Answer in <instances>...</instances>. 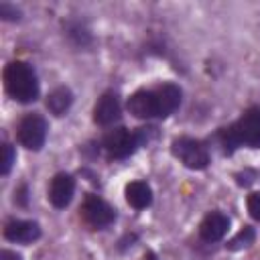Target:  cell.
I'll list each match as a JSON object with an SVG mask.
<instances>
[{
	"label": "cell",
	"mask_w": 260,
	"mask_h": 260,
	"mask_svg": "<svg viewBox=\"0 0 260 260\" xmlns=\"http://www.w3.org/2000/svg\"><path fill=\"white\" fill-rule=\"evenodd\" d=\"M158 136L156 126H140L134 130H128L124 126H116L102 138V148L112 160H124L132 156L138 148L148 146Z\"/></svg>",
	"instance_id": "6da1fadb"
},
{
	"label": "cell",
	"mask_w": 260,
	"mask_h": 260,
	"mask_svg": "<svg viewBox=\"0 0 260 260\" xmlns=\"http://www.w3.org/2000/svg\"><path fill=\"white\" fill-rule=\"evenodd\" d=\"M2 79H4V89L12 100H16L20 104H30V102L39 100L41 85H39L37 71L30 63L10 61L4 67Z\"/></svg>",
	"instance_id": "7a4b0ae2"
},
{
	"label": "cell",
	"mask_w": 260,
	"mask_h": 260,
	"mask_svg": "<svg viewBox=\"0 0 260 260\" xmlns=\"http://www.w3.org/2000/svg\"><path fill=\"white\" fill-rule=\"evenodd\" d=\"M217 140L221 146V152L225 156H232L238 148L248 146V148H260V128L250 124L248 120L240 118L234 124L221 128L217 132Z\"/></svg>",
	"instance_id": "3957f363"
},
{
	"label": "cell",
	"mask_w": 260,
	"mask_h": 260,
	"mask_svg": "<svg viewBox=\"0 0 260 260\" xmlns=\"http://www.w3.org/2000/svg\"><path fill=\"white\" fill-rule=\"evenodd\" d=\"M171 154L191 171H203L209 165V148L193 136H179L171 142Z\"/></svg>",
	"instance_id": "277c9868"
},
{
	"label": "cell",
	"mask_w": 260,
	"mask_h": 260,
	"mask_svg": "<svg viewBox=\"0 0 260 260\" xmlns=\"http://www.w3.org/2000/svg\"><path fill=\"white\" fill-rule=\"evenodd\" d=\"M47 130H49V124H47L45 116L39 112H30V114L22 116V120L18 122L16 138H18L20 146H24L26 150L39 152L45 146Z\"/></svg>",
	"instance_id": "5b68a950"
},
{
	"label": "cell",
	"mask_w": 260,
	"mask_h": 260,
	"mask_svg": "<svg viewBox=\"0 0 260 260\" xmlns=\"http://www.w3.org/2000/svg\"><path fill=\"white\" fill-rule=\"evenodd\" d=\"M81 217L93 230H106L116 221V209L100 195L89 193L81 203Z\"/></svg>",
	"instance_id": "8992f818"
},
{
	"label": "cell",
	"mask_w": 260,
	"mask_h": 260,
	"mask_svg": "<svg viewBox=\"0 0 260 260\" xmlns=\"http://www.w3.org/2000/svg\"><path fill=\"white\" fill-rule=\"evenodd\" d=\"M120 118H122V102H120L118 91L114 89L104 91L93 106V122L106 128V126H114L116 122H120Z\"/></svg>",
	"instance_id": "52a82bcc"
},
{
	"label": "cell",
	"mask_w": 260,
	"mask_h": 260,
	"mask_svg": "<svg viewBox=\"0 0 260 260\" xmlns=\"http://www.w3.org/2000/svg\"><path fill=\"white\" fill-rule=\"evenodd\" d=\"M154 91V100H156V112H158V120L169 118L171 114H175L183 102V89L177 83L165 81L156 87H152Z\"/></svg>",
	"instance_id": "ba28073f"
},
{
	"label": "cell",
	"mask_w": 260,
	"mask_h": 260,
	"mask_svg": "<svg viewBox=\"0 0 260 260\" xmlns=\"http://www.w3.org/2000/svg\"><path fill=\"white\" fill-rule=\"evenodd\" d=\"M75 195V179L71 173H57L49 185V201L55 209H65Z\"/></svg>",
	"instance_id": "9c48e42d"
},
{
	"label": "cell",
	"mask_w": 260,
	"mask_h": 260,
	"mask_svg": "<svg viewBox=\"0 0 260 260\" xmlns=\"http://www.w3.org/2000/svg\"><path fill=\"white\" fill-rule=\"evenodd\" d=\"M4 238L12 244H32L41 238V225L32 219H8L2 230Z\"/></svg>",
	"instance_id": "30bf717a"
},
{
	"label": "cell",
	"mask_w": 260,
	"mask_h": 260,
	"mask_svg": "<svg viewBox=\"0 0 260 260\" xmlns=\"http://www.w3.org/2000/svg\"><path fill=\"white\" fill-rule=\"evenodd\" d=\"M230 230V215L219 211V209H213L209 211L201 223H199V238L207 244H215L219 240H223V236L228 234Z\"/></svg>",
	"instance_id": "8fae6325"
},
{
	"label": "cell",
	"mask_w": 260,
	"mask_h": 260,
	"mask_svg": "<svg viewBox=\"0 0 260 260\" xmlns=\"http://www.w3.org/2000/svg\"><path fill=\"white\" fill-rule=\"evenodd\" d=\"M126 108L138 120H154V118H158L156 100H154V91L152 89H136L128 98Z\"/></svg>",
	"instance_id": "7c38bea8"
},
{
	"label": "cell",
	"mask_w": 260,
	"mask_h": 260,
	"mask_svg": "<svg viewBox=\"0 0 260 260\" xmlns=\"http://www.w3.org/2000/svg\"><path fill=\"white\" fill-rule=\"evenodd\" d=\"M124 195H126V201L130 207L134 209H146L152 205V199H154V193H152V187L146 183V181H130L124 189Z\"/></svg>",
	"instance_id": "4fadbf2b"
},
{
	"label": "cell",
	"mask_w": 260,
	"mask_h": 260,
	"mask_svg": "<svg viewBox=\"0 0 260 260\" xmlns=\"http://www.w3.org/2000/svg\"><path fill=\"white\" fill-rule=\"evenodd\" d=\"M63 32L69 39V43L79 47V49H85L93 43V35L89 30V26L79 18H67L63 22Z\"/></svg>",
	"instance_id": "5bb4252c"
},
{
	"label": "cell",
	"mask_w": 260,
	"mask_h": 260,
	"mask_svg": "<svg viewBox=\"0 0 260 260\" xmlns=\"http://www.w3.org/2000/svg\"><path fill=\"white\" fill-rule=\"evenodd\" d=\"M71 104H73V91H71L67 85L55 87L53 91H49V95H47V100H45L47 110H49L53 116H57V118H59V116H65V114L69 112Z\"/></svg>",
	"instance_id": "9a60e30c"
},
{
	"label": "cell",
	"mask_w": 260,
	"mask_h": 260,
	"mask_svg": "<svg viewBox=\"0 0 260 260\" xmlns=\"http://www.w3.org/2000/svg\"><path fill=\"white\" fill-rule=\"evenodd\" d=\"M256 242V228H252V225H244L228 244H225V248L230 250V252H240V250H246V248H250L252 244Z\"/></svg>",
	"instance_id": "2e32d148"
},
{
	"label": "cell",
	"mask_w": 260,
	"mask_h": 260,
	"mask_svg": "<svg viewBox=\"0 0 260 260\" xmlns=\"http://www.w3.org/2000/svg\"><path fill=\"white\" fill-rule=\"evenodd\" d=\"M14 160H16V150H14V146L8 144V142H4V144H2V158H0V175L6 177V175L10 173Z\"/></svg>",
	"instance_id": "e0dca14e"
},
{
	"label": "cell",
	"mask_w": 260,
	"mask_h": 260,
	"mask_svg": "<svg viewBox=\"0 0 260 260\" xmlns=\"http://www.w3.org/2000/svg\"><path fill=\"white\" fill-rule=\"evenodd\" d=\"M20 16H22V12H20L18 6L10 4V2H0V18L2 20L16 22V20H20Z\"/></svg>",
	"instance_id": "ac0fdd59"
},
{
	"label": "cell",
	"mask_w": 260,
	"mask_h": 260,
	"mask_svg": "<svg viewBox=\"0 0 260 260\" xmlns=\"http://www.w3.org/2000/svg\"><path fill=\"white\" fill-rule=\"evenodd\" d=\"M246 207H248L250 217H252V219H256V221H260V191H256V193H250V195H248Z\"/></svg>",
	"instance_id": "d6986e66"
},
{
	"label": "cell",
	"mask_w": 260,
	"mask_h": 260,
	"mask_svg": "<svg viewBox=\"0 0 260 260\" xmlns=\"http://www.w3.org/2000/svg\"><path fill=\"white\" fill-rule=\"evenodd\" d=\"M234 179H236V183H238L240 187H250V185L256 181V171H252V169H244V171L236 173Z\"/></svg>",
	"instance_id": "ffe728a7"
},
{
	"label": "cell",
	"mask_w": 260,
	"mask_h": 260,
	"mask_svg": "<svg viewBox=\"0 0 260 260\" xmlns=\"http://www.w3.org/2000/svg\"><path fill=\"white\" fill-rule=\"evenodd\" d=\"M242 118H244V120H248L250 124H254V126H258V128H260V104L250 106V108L242 114Z\"/></svg>",
	"instance_id": "44dd1931"
},
{
	"label": "cell",
	"mask_w": 260,
	"mask_h": 260,
	"mask_svg": "<svg viewBox=\"0 0 260 260\" xmlns=\"http://www.w3.org/2000/svg\"><path fill=\"white\" fill-rule=\"evenodd\" d=\"M14 203L20 205V207H26L28 205V185L22 183L16 191H14Z\"/></svg>",
	"instance_id": "7402d4cb"
},
{
	"label": "cell",
	"mask_w": 260,
	"mask_h": 260,
	"mask_svg": "<svg viewBox=\"0 0 260 260\" xmlns=\"http://www.w3.org/2000/svg\"><path fill=\"white\" fill-rule=\"evenodd\" d=\"M0 260H22V256L16 254L14 250H2L0 252Z\"/></svg>",
	"instance_id": "603a6c76"
},
{
	"label": "cell",
	"mask_w": 260,
	"mask_h": 260,
	"mask_svg": "<svg viewBox=\"0 0 260 260\" xmlns=\"http://www.w3.org/2000/svg\"><path fill=\"white\" fill-rule=\"evenodd\" d=\"M142 260H160V258L156 256V252H152V250H148V252H144V256H142Z\"/></svg>",
	"instance_id": "cb8c5ba5"
}]
</instances>
